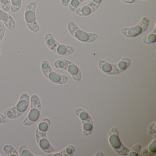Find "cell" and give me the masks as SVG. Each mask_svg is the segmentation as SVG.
Instances as JSON below:
<instances>
[{"mask_svg":"<svg viewBox=\"0 0 156 156\" xmlns=\"http://www.w3.org/2000/svg\"><path fill=\"white\" fill-rule=\"evenodd\" d=\"M97 9V8L88 4L84 6L78 8L75 12L80 16H87L94 13Z\"/></svg>","mask_w":156,"mask_h":156,"instance_id":"cell-14","label":"cell"},{"mask_svg":"<svg viewBox=\"0 0 156 156\" xmlns=\"http://www.w3.org/2000/svg\"><path fill=\"white\" fill-rule=\"evenodd\" d=\"M0 21L2 22L9 30H14L16 28V22L13 17L1 9H0Z\"/></svg>","mask_w":156,"mask_h":156,"instance_id":"cell-13","label":"cell"},{"mask_svg":"<svg viewBox=\"0 0 156 156\" xmlns=\"http://www.w3.org/2000/svg\"><path fill=\"white\" fill-rule=\"evenodd\" d=\"M109 143L112 149L121 156H128L130 150L121 142L118 129L116 127L111 128L108 135Z\"/></svg>","mask_w":156,"mask_h":156,"instance_id":"cell-6","label":"cell"},{"mask_svg":"<svg viewBox=\"0 0 156 156\" xmlns=\"http://www.w3.org/2000/svg\"><path fill=\"white\" fill-rule=\"evenodd\" d=\"M143 42L146 44H152L156 42V29L154 28L153 31L146 35L142 39Z\"/></svg>","mask_w":156,"mask_h":156,"instance_id":"cell-19","label":"cell"},{"mask_svg":"<svg viewBox=\"0 0 156 156\" xmlns=\"http://www.w3.org/2000/svg\"><path fill=\"white\" fill-rule=\"evenodd\" d=\"M86 1H88V0H81V3H83V2H85Z\"/></svg>","mask_w":156,"mask_h":156,"instance_id":"cell-33","label":"cell"},{"mask_svg":"<svg viewBox=\"0 0 156 156\" xmlns=\"http://www.w3.org/2000/svg\"><path fill=\"white\" fill-rule=\"evenodd\" d=\"M0 156H1V155H0Z\"/></svg>","mask_w":156,"mask_h":156,"instance_id":"cell-35","label":"cell"},{"mask_svg":"<svg viewBox=\"0 0 156 156\" xmlns=\"http://www.w3.org/2000/svg\"><path fill=\"white\" fill-rule=\"evenodd\" d=\"M37 2L36 1L29 2L27 5L25 13V21L27 27L33 32H38L40 30V27L36 20V11Z\"/></svg>","mask_w":156,"mask_h":156,"instance_id":"cell-5","label":"cell"},{"mask_svg":"<svg viewBox=\"0 0 156 156\" xmlns=\"http://www.w3.org/2000/svg\"><path fill=\"white\" fill-rule=\"evenodd\" d=\"M102 2V0H91L89 4L94 7L98 8L99 6L101 5Z\"/></svg>","mask_w":156,"mask_h":156,"instance_id":"cell-27","label":"cell"},{"mask_svg":"<svg viewBox=\"0 0 156 156\" xmlns=\"http://www.w3.org/2000/svg\"><path fill=\"white\" fill-rule=\"evenodd\" d=\"M148 132H149V134H153V133H156V122H154L153 123H152L151 125H150Z\"/></svg>","mask_w":156,"mask_h":156,"instance_id":"cell-28","label":"cell"},{"mask_svg":"<svg viewBox=\"0 0 156 156\" xmlns=\"http://www.w3.org/2000/svg\"><path fill=\"white\" fill-rule=\"evenodd\" d=\"M5 25L0 21V43L2 42L5 35Z\"/></svg>","mask_w":156,"mask_h":156,"instance_id":"cell-26","label":"cell"},{"mask_svg":"<svg viewBox=\"0 0 156 156\" xmlns=\"http://www.w3.org/2000/svg\"><path fill=\"white\" fill-rule=\"evenodd\" d=\"M75 114L82 122L83 135L87 136L91 135L93 130V121L90 114L83 108L77 109Z\"/></svg>","mask_w":156,"mask_h":156,"instance_id":"cell-10","label":"cell"},{"mask_svg":"<svg viewBox=\"0 0 156 156\" xmlns=\"http://www.w3.org/2000/svg\"><path fill=\"white\" fill-rule=\"evenodd\" d=\"M121 1L126 4H133V3H135L136 1V0H121Z\"/></svg>","mask_w":156,"mask_h":156,"instance_id":"cell-31","label":"cell"},{"mask_svg":"<svg viewBox=\"0 0 156 156\" xmlns=\"http://www.w3.org/2000/svg\"><path fill=\"white\" fill-rule=\"evenodd\" d=\"M67 28L70 35L81 42L90 43L96 41L99 37L97 34L86 32L81 30L74 21H70L68 23Z\"/></svg>","mask_w":156,"mask_h":156,"instance_id":"cell-3","label":"cell"},{"mask_svg":"<svg viewBox=\"0 0 156 156\" xmlns=\"http://www.w3.org/2000/svg\"><path fill=\"white\" fill-rule=\"evenodd\" d=\"M20 155L21 156H34V155L29 151L26 144H22L19 149Z\"/></svg>","mask_w":156,"mask_h":156,"instance_id":"cell-22","label":"cell"},{"mask_svg":"<svg viewBox=\"0 0 156 156\" xmlns=\"http://www.w3.org/2000/svg\"><path fill=\"white\" fill-rule=\"evenodd\" d=\"M8 122V119L4 116V115L0 114V125L4 124Z\"/></svg>","mask_w":156,"mask_h":156,"instance_id":"cell-29","label":"cell"},{"mask_svg":"<svg viewBox=\"0 0 156 156\" xmlns=\"http://www.w3.org/2000/svg\"><path fill=\"white\" fill-rule=\"evenodd\" d=\"M44 41L48 48L53 53L59 56H69L75 51V48L73 46L65 45L58 42L51 34L45 35Z\"/></svg>","mask_w":156,"mask_h":156,"instance_id":"cell-2","label":"cell"},{"mask_svg":"<svg viewBox=\"0 0 156 156\" xmlns=\"http://www.w3.org/2000/svg\"><path fill=\"white\" fill-rule=\"evenodd\" d=\"M30 104L28 95L24 92L22 94L16 105L7 109L4 115L8 119H15L24 114L28 109Z\"/></svg>","mask_w":156,"mask_h":156,"instance_id":"cell-1","label":"cell"},{"mask_svg":"<svg viewBox=\"0 0 156 156\" xmlns=\"http://www.w3.org/2000/svg\"><path fill=\"white\" fill-rule=\"evenodd\" d=\"M55 67L58 69H63L67 71L72 78L76 81L79 82L82 78V74L77 65L67 59H58L54 63Z\"/></svg>","mask_w":156,"mask_h":156,"instance_id":"cell-9","label":"cell"},{"mask_svg":"<svg viewBox=\"0 0 156 156\" xmlns=\"http://www.w3.org/2000/svg\"><path fill=\"white\" fill-rule=\"evenodd\" d=\"M50 120L49 118H44L39 122L36 128V130L41 132L47 133L50 125Z\"/></svg>","mask_w":156,"mask_h":156,"instance_id":"cell-17","label":"cell"},{"mask_svg":"<svg viewBox=\"0 0 156 156\" xmlns=\"http://www.w3.org/2000/svg\"><path fill=\"white\" fill-rule=\"evenodd\" d=\"M98 66L100 70L109 75H116L121 74L118 70L116 64H111L104 60H99Z\"/></svg>","mask_w":156,"mask_h":156,"instance_id":"cell-12","label":"cell"},{"mask_svg":"<svg viewBox=\"0 0 156 156\" xmlns=\"http://www.w3.org/2000/svg\"><path fill=\"white\" fill-rule=\"evenodd\" d=\"M149 18L147 16L143 17L137 24L132 27H126L121 29V34L128 38H135L141 35L149 27Z\"/></svg>","mask_w":156,"mask_h":156,"instance_id":"cell-8","label":"cell"},{"mask_svg":"<svg viewBox=\"0 0 156 156\" xmlns=\"http://www.w3.org/2000/svg\"><path fill=\"white\" fill-rule=\"evenodd\" d=\"M70 1L71 0H60V2H61V4L63 7H67L69 5Z\"/></svg>","mask_w":156,"mask_h":156,"instance_id":"cell-30","label":"cell"},{"mask_svg":"<svg viewBox=\"0 0 156 156\" xmlns=\"http://www.w3.org/2000/svg\"><path fill=\"white\" fill-rule=\"evenodd\" d=\"M81 4V0H71L69 4V9L71 12H75Z\"/></svg>","mask_w":156,"mask_h":156,"instance_id":"cell-24","label":"cell"},{"mask_svg":"<svg viewBox=\"0 0 156 156\" xmlns=\"http://www.w3.org/2000/svg\"><path fill=\"white\" fill-rule=\"evenodd\" d=\"M11 8L10 11L11 12H16L20 10L21 8L22 1V0H10Z\"/></svg>","mask_w":156,"mask_h":156,"instance_id":"cell-20","label":"cell"},{"mask_svg":"<svg viewBox=\"0 0 156 156\" xmlns=\"http://www.w3.org/2000/svg\"><path fill=\"white\" fill-rule=\"evenodd\" d=\"M75 151V147L73 145H69L67 147L61 152L55 153V154H49L48 156H73Z\"/></svg>","mask_w":156,"mask_h":156,"instance_id":"cell-16","label":"cell"},{"mask_svg":"<svg viewBox=\"0 0 156 156\" xmlns=\"http://www.w3.org/2000/svg\"><path fill=\"white\" fill-rule=\"evenodd\" d=\"M156 140H154L151 142L147 148L143 150L141 156H151L155 154L156 151Z\"/></svg>","mask_w":156,"mask_h":156,"instance_id":"cell-18","label":"cell"},{"mask_svg":"<svg viewBox=\"0 0 156 156\" xmlns=\"http://www.w3.org/2000/svg\"><path fill=\"white\" fill-rule=\"evenodd\" d=\"M104 153L102 152V151H98V152H97L96 154H95V156H104Z\"/></svg>","mask_w":156,"mask_h":156,"instance_id":"cell-32","label":"cell"},{"mask_svg":"<svg viewBox=\"0 0 156 156\" xmlns=\"http://www.w3.org/2000/svg\"><path fill=\"white\" fill-rule=\"evenodd\" d=\"M1 49H0V54H1Z\"/></svg>","mask_w":156,"mask_h":156,"instance_id":"cell-34","label":"cell"},{"mask_svg":"<svg viewBox=\"0 0 156 156\" xmlns=\"http://www.w3.org/2000/svg\"><path fill=\"white\" fill-rule=\"evenodd\" d=\"M36 139L39 148L43 152L50 153L55 151V149L48 139L47 133L41 132L36 129Z\"/></svg>","mask_w":156,"mask_h":156,"instance_id":"cell-11","label":"cell"},{"mask_svg":"<svg viewBox=\"0 0 156 156\" xmlns=\"http://www.w3.org/2000/svg\"><path fill=\"white\" fill-rule=\"evenodd\" d=\"M142 146L140 144H135V146H133L131 150H130V151L128 154V156H139V153L141 150Z\"/></svg>","mask_w":156,"mask_h":156,"instance_id":"cell-23","label":"cell"},{"mask_svg":"<svg viewBox=\"0 0 156 156\" xmlns=\"http://www.w3.org/2000/svg\"><path fill=\"white\" fill-rule=\"evenodd\" d=\"M41 66L43 74L51 83L57 85H62L69 81L67 76L58 74L54 71L47 60H43Z\"/></svg>","mask_w":156,"mask_h":156,"instance_id":"cell-7","label":"cell"},{"mask_svg":"<svg viewBox=\"0 0 156 156\" xmlns=\"http://www.w3.org/2000/svg\"><path fill=\"white\" fill-rule=\"evenodd\" d=\"M30 100V109L22 122V125L25 126H29L35 124L41 115L42 104L40 98L37 95L34 94L31 96Z\"/></svg>","mask_w":156,"mask_h":156,"instance_id":"cell-4","label":"cell"},{"mask_svg":"<svg viewBox=\"0 0 156 156\" xmlns=\"http://www.w3.org/2000/svg\"><path fill=\"white\" fill-rule=\"evenodd\" d=\"M0 4L2 10L6 12H8L10 11V8H11L10 0H0Z\"/></svg>","mask_w":156,"mask_h":156,"instance_id":"cell-25","label":"cell"},{"mask_svg":"<svg viewBox=\"0 0 156 156\" xmlns=\"http://www.w3.org/2000/svg\"><path fill=\"white\" fill-rule=\"evenodd\" d=\"M131 63V60L129 57H125L121 59V60L116 64L118 70L119 71L120 73L126 71L130 66Z\"/></svg>","mask_w":156,"mask_h":156,"instance_id":"cell-15","label":"cell"},{"mask_svg":"<svg viewBox=\"0 0 156 156\" xmlns=\"http://www.w3.org/2000/svg\"><path fill=\"white\" fill-rule=\"evenodd\" d=\"M3 150L4 153L8 156H18V153L16 149L10 144H5L3 147Z\"/></svg>","mask_w":156,"mask_h":156,"instance_id":"cell-21","label":"cell"}]
</instances>
